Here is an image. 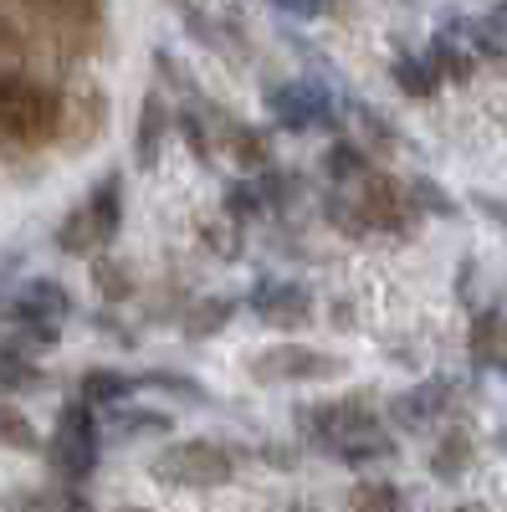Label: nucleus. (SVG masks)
Here are the masks:
<instances>
[{
	"label": "nucleus",
	"instance_id": "35",
	"mask_svg": "<svg viewBox=\"0 0 507 512\" xmlns=\"http://www.w3.org/2000/svg\"><path fill=\"white\" fill-rule=\"evenodd\" d=\"M180 134H185V144L195 149V159H210V134H205V123H200V113H180Z\"/></svg>",
	"mask_w": 507,
	"mask_h": 512
},
{
	"label": "nucleus",
	"instance_id": "5",
	"mask_svg": "<svg viewBox=\"0 0 507 512\" xmlns=\"http://www.w3.org/2000/svg\"><path fill=\"white\" fill-rule=\"evenodd\" d=\"M246 374L257 384H323V379H344L349 364L338 354H318L308 344H272L246 359Z\"/></svg>",
	"mask_w": 507,
	"mask_h": 512
},
{
	"label": "nucleus",
	"instance_id": "26",
	"mask_svg": "<svg viewBox=\"0 0 507 512\" xmlns=\"http://www.w3.org/2000/svg\"><path fill=\"white\" fill-rule=\"evenodd\" d=\"M400 507H405V492L395 482H379V477H364L349 492V512H400Z\"/></svg>",
	"mask_w": 507,
	"mask_h": 512
},
{
	"label": "nucleus",
	"instance_id": "23",
	"mask_svg": "<svg viewBox=\"0 0 507 512\" xmlns=\"http://www.w3.org/2000/svg\"><path fill=\"white\" fill-rule=\"evenodd\" d=\"M467 466H472V436H467V431H446V436L436 441V451H431V472H436L441 482H456Z\"/></svg>",
	"mask_w": 507,
	"mask_h": 512
},
{
	"label": "nucleus",
	"instance_id": "19",
	"mask_svg": "<svg viewBox=\"0 0 507 512\" xmlns=\"http://www.w3.org/2000/svg\"><path fill=\"white\" fill-rule=\"evenodd\" d=\"M226 149L241 169H272V134L257 123H226Z\"/></svg>",
	"mask_w": 507,
	"mask_h": 512
},
{
	"label": "nucleus",
	"instance_id": "24",
	"mask_svg": "<svg viewBox=\"0 0 507 512\" xmlns=\"http://www.w3.org/2000/svg\"><path fill=\"white\" fill-rule=\"evenodd\" d=\"M57 251H67V256H93V251H98V231H93L88 205H77V210H67V216H62V226H57Z\"/></svg>",
	"mask_w": 507,
	"mask_h": 512
},
{
	"label": "nucleus",
	"instance_id": "25",
	"mask_svg": "<svg viewBox=\"0 0 507 512\" xmlns=\"http://www.w3.org/2000/svg\"><path fill=\"white\" fill-rule=\"evenodd\" d=\"M0 446L6 451H41V431L31 425V415L11 400H0Z\"/></svg>",
	"mask_w": 507,
	"mask_h": 512
},
{
	"label": "nucleus",
	"instance_id": "15",
	"mask_svg": "<svg viewBox=\"0 0 507 512\" xmlns=\"http://www.w3.org/2000/svg\"><path fill=\"white\" fill-rule=\"evenodd\" d=\"M16 313H31V318H47V323H62L72 313V292L52 277H31L16 297Z\"/></svg>",
	"mask_w": 507,
	"mask_h": 512
},
{
	"label": "nucleus",
	"instance_id": "2",
	"mask_svg": "<svg viewBox=\"0 0 507 512\" xmlns=\"http://www.w3.org/2000/svg\"><path fill=\"white\" fill-rule=\"evenodd\" d=\"M6 6L31 26L36 47L62 62L93 57L108 31V0H6Z\"/></svg>",
	"mask_w": 507,
	"mask_h": 512
},
{
	"label": "nucleus",
	"instance_id": "1",
	"mask_svg": "<svg viewBox=\"0 0 507 512\" xmlns=\"http://www.w3.org/2000/svg\"><path fill=\"white\" fill-rule=\"evenodd\" d=\"M62 139V88L16 62H0V149L41 154Z\"/></svg>",
	"mask_w": 507,
	"mask_h": 512
},
{
	"label": "nucleus",
	"instance_id": "14",
	"mask_svg": "<svg viewBox=\"0 0 507 512\" xmlns=\"http://www.w3.org/2000/svg\"><path fill=\"white\" fill-rule=\"evenodd\" d=\"M164 134H169V103L159 93H144L139 103V128H134V159L149 169L164 149Z\"/></svg>",
	"mask_w": 507,
	"mask_h": 512
},
{
	"label": "nucleus",
	"instance_id": "36",
	"mask_svg": "<svg viewBox=\"0 0 507 512\" xmlns=\"http://www.w3.org/2000/svg\"><path fill=\"white\" fill-rule=\"evenodd\" d=\"M272 11H282L292 21H313V16L328 11V0H272Z\"/></svg>",
	"mask_w": 507,
	"mask_h": 512
},
{
	"label": "nucleus",
	"instance_id": "27",
	"mask_svg": "<svg viewBox=\"0 0 507 512\" xmlns=\"http://www.w3.org/2000/svg\"><path fill=\"white\" fill-rule=\"evenodd\" d=\"M41 47H36V36H31V26L0 0V57L6 62H26V57H36Z\"/></svg>",
	"mask_w": 507,
	"mask_h": 512
},
{
	"label": "nucleus",
	"instance_id": "3",
	"mask_svg": "<svg viewBox=\"0 0 507 512\" xmlns=\"http://www.w3.org/2000/svg\"><path fill=\"white\" fill-rule=\"evenodd\" d=\"M98 451H103V425L93 420V405L67 400L62 415H57V431H52V441H47L52 472H57L67 487H82V482L98 472Z\"/></svg>",
	"mask_w": 507,
	"mask_h": 512
},
{
	"label": "nucleus",
	"instance_id": "16",
	"mask_svg": "<svg viewBox=\"0 0 507 512\" xmlns=\"http://www.w3.org/2000/svg\"><path fill=\"white\" fill-rule=\"evenodd\" d=\"M139 390V384L129 379V374H118V369H88L77 379V400L82 405H93V410H113V405H123Z\"/></svg>",
	"mask_w": 507,
	"mask_h": 512
},
{
	"label": "nucleus",
	"instance_id": "11",
	"mask_svg": "<svg viewBox=\"0 0 507 512\" xmlns=\"http://www.w3.org/2000/svg\"><path fill=\"white\" fill-rule=\"evenodd\" d=\"M451 405V384L446 379H426V384H415V390H405V395H395V425L400 431H426V425L441 415Z\"/></svg>",
	"mask_w": 507,
	"mask_h": 512
},
{
	"label": "nucleus",
	"instance_id": "37",
	"mask_svg": "<svg viewBox=\"0 0 507 512\" xmlns=\"http://www.w3.org/2000/svg\"><path fill=\"white\" fill-rule=\"evenodd\" d=\"M477 205L487 210L492 221H502V226H507V205H502V200H487V195H477Z\"/></svg>",
	"mask_w": 507,
	"mask_h": 512
},
{
	"label": "nucleus",
	"instance_id": "22",
	"mask_svg": "<svg viewBox=\"0 0 507 512\" xmlns=\"http://www.w3.org/2000/svg\"><path fill=\"white\" fill-rule=\"evenodd\" d=\"M236 318V297H200L185 313V338H216Z\"/></svg>",
	"mask_w": 507,
	"mask_h": 512
},
{
	"label": "nucleus",
	"instance_id": "39",
	"mask_svg": "<svg viewBox=\"0 0 507 512\" xmlns=\"http://www.w3.org/2000/svg\"><path fill=\"white\" fill-rule=\"evenodd\" d=\"M461 512H482V507H461Z\"/></svg>",
	"mask_w": 507,
	"mask_h": 512
},
{
	"label": "nucleus",
	"instance_id": "10",
	"mask_svg": "<svg viewBox=\"0 0 507 512\" xmlns=\"http://www.w3.org/2000/svg\"><path fill=\"white\" fill-rule=\"evenodd\" d=\"M251 313H257L267 328H308L313 323V292L287 282V277H262L251 287Z\"/></svg>",
	"mask_w": 507,
	"mask_h": 512
},
{
	"label": "nucleus",
	"instance_id": "32",
	"mask_svg": "<svg viewBox=\"0 0 507 512\" xmlns=\"http://www.w3.org/2000/svg\"><path fill=\"white\" fill-rule=\"evenodd\" d=\"M426 62L441 72V82H446V77H451V82H467V77H472V57H467V52H456L451 41H436V47L426 52Z\"/></svg>",
	"mask_w": 507,
	"mask_h": 512
},
{
	"label": "nucleus",
	"instance_id": "7",
	"mask_svg": "<svg viewBox=\"0 0 507 512\" xmlns=\"http://www.w3.org/2000/svg\"><path fill=\"white\" fill-rule=\"evenodd\" d=\"M349 200L359 210L364 231H410L415 226V200H410V185H400L395 175H379V169H369V175H359L349 185Z\"/></svg>",
	"mask_w": 507,
	"mask_h": 512
},
{
	"label": "nucleus",
	"instance_id": "21",
	"mask_svg": "<svg viewBox=\"0 0 507 512\" xmlns=\"http://www.w3.org/2000/svg\"><path fill=\"white\" fill-rule=\"evenodd\" d=\"M390 77H395V88L405 93V98H436V88H441V72L426 62V57H395V67H390Z\"/></svg>",
	"mask_w": 507,
	"mask_h": 512
},
{
	"label": "nucleus",
	"instance_id": "31",
	"mask_svg": "<svg viewBox=\"0 0 507 512\" xmlns=\"http://www.w3.org/2000/svg\"><path fill=\"white\" fill-rule=\"evenodd\" d=\"M395 456V441L390 436H359V441H349L344 451H338V461H349V466H374V461H390Z\"/></svg>",
	"mask_w": 507,
	"mask_h": 512
},
{
	"label": "nucleus",
	"instance_id": "13",
	"mask_svg": "<svg viewBox=\"0 0 507 512\" xmlns=\"http://www.w3.org/2000/svg\"><path fill=\"white\" fill-rule=\"evenodd\" d=\"M467 349H472V364L507 369V313H497V308L477 313L467 328Z\"/></svg>",
	"mask_w": 507,
	"mask_h": 512
},
{
	"label": "nucleus",
	"instance_id": "18",
	"mask_svg": "<svg viewBox=\"0 0 507 512\" xmlns=\"http://www.w3.org/2000/svg\"><path fill=\"white\" fill-rule=\"evenodd\" d=\"M103 425H108L118 441H134V436H169V425H175V420H169L164 410H144V405H129V400H123V405L108 410Z\"/></svg>",
	"mask_w": 507,
	"mask_h": 512
},
{
	"label": "nucleus",
	"instance_id": "9",
	"mask_svg": "<svg viewBox=\"0 0 507 512\" xmlns=\"http://www.w3.org/2000/svg\"><path fill=\"white\" fill-rule=\"evenodd\" d=\"M267 108L282 128H292V134H313V128H338V113L328 103L323 88H313V82H277V88H267Z\"/></svg>",
	"mask_w": 507,
	"mask_h": 512
},
{
	"label": "nucleus",
	"instance_id": "38",
	"mask_svg": "<svg viewBox=\"0 0 507 512\" xmlns=\"http://www.w3.org/2000/svg\"><path fill=\"white\" fill-rule=\"evenodd\" d=\"M113 512H144V507H113Z\"/></svg>",
	"mask_w": 507,
	"mask_h": 512
},
{
	"label": "nucleus",
	"instance_id": "29",
	"mask_svg": "<svg viewBox=\"0 0 507 512\" xmlns=\"http://www.w3.org/2000/svg\"><path fill=\"white\" fill-rule=\"evenodd\" d=\"M93 287L108 297V303H129L134 297V277L123 262H93Z\"/></svg>",
	"mask_w": 507,
	"mask_h": 512
},
{
	"label": "nucleus",
	"instance_id": "20",
	"mask_svg": "<svg viewBox=\"0 0 507 512\" xmlns=\"http://www.w3.org/2000/svg\"><path fill=\"white\" fill-rule=\"evenodd\" d=\"M323 175L333 185H354L359 175H369V154L359 139H333V149L323 154Z\"/></svg>",
	"mask_w": 507,
	"mask_h": 512
},
{
	"label": "nucleus",
	"instance_id": "28",
	"mask_svg": "<svg viewBox=\"0 0 507 512\" xmlns=\"http://www.w3.org/2000/svg\"><path fill=\"white\" fill-rule=\"evenodd\" d=\"M262 190L257 185H246V180H231L226 185V195H221V210H226V221H236V226H246L251 216H262Z\"/></svg>",
	"mask_w": 507,
	"mask_h": 512
},
{
	"label": "nucleus",
	"instance_id": "33",
	"mask_svg": "<svg viewBox=\"0 0 507 512\" xmlns=\"http://www.w3.org/2000/svg\"><path fill=\"white\" fill-rule=\"evenodd\" d=\"M205 246L221 256V262H241V251H246V236L236 221H216V226H205Z\"/></svg>",
	"mask_w": 507,
	"mask_h": 512
},
{
	"label": "nucleus",
	"instance_id": "30",
	"mask_svg": "<svg viewBox=\"0 0 507 512\" xmlns=\"http://www.w3.org/2000/svg\"><path fill=\"white\" fill-rule=\"evenodd\" d=\"M134 384H139V390H169V395H180V400H205V384H200V379H185V374H169V369L139 374Z\"/></svg>",
	"mask_w": 507,
	"mask_h": 512
},
{
	"label": "nucleus",
	"instance_id": "40",
	"mask_svg": "<svg viewBox=\"0 0 507 512\" xmlns=\"http://www.w3.org/2000/svg\"><path fill=\"white\" fill-rule=\"evenodd\" d=\"M502 21H507V6H502Z\"/></svg>",
	"mask_w": 507,
	"mask_h": 512
},
{
	"label": "nucleus",
	"instance_id": "4",
	"mask_svg": "<svg viewBox=\"0 0 507 512\" xmlns=\"http://www.w3.org/2000/svg\"><path fill=\"white\" fill-rule=\"evenodd\" d=\"M149 472L164 487H226L241 472V456L221 441H175L149 461Z\"/></svg>",
	"mask_w": 507,
	"mask_h": 512
},
{
	"label": "nucleus",
	"instance_id": "8",
	"mask_svg": "<svg viewBox=\"0 0 507 512\" xmlns=\"http://www.w3.org/2000/svg\"><path fill=\"white\" fill-rule=\"evenodd\" d=\"M103 128H108V93L98 82H72V88H62V139H57V149L88 154Z\"/></svg>",
	"mask_w": 507,
	"mask_h": 512
},
{
	"label": "nucleus",
	"instance_id": "12",
	"mask_svg": "<svg viewBox=\"0 0 507 512\" xmlns=\"http://www.w3.org/2000/svg\"><path fill=\"white\" fill-rule=\"evenodd\" d=\"M88 216H93V231H98V246H108L118 231H123V175L118 169H108V175H98V185L88 190Z\"/></svg>",
	"mask_w": 507,
	"mask_h": 512
},
{
	"label": "nucleus",
	"instance_id": "34",
	"mask_svg": "<svg viewBox=\"0 0 507 512\" xmlns=\"http://www.w3.org/2000/svg\"><path fill=\"white\" fill-rule=\"evenodd\" d=\"M410 200H415V210H436V216H446V221L456 216V200H451L436 180H415V185H410Z\"/></svg>",
	"mask_w": 507,
	"mask_h": 512
},
{
	"label": "nucleus",
	"instance_id": "6",
	"mask_svg": "<svg viewBox=\"0 0 507 512\" xmlns=\"http://www.w3.org/2000/svg\"><path fill=\"white\" fill-rule=\"evenodd\" d=\"M298 431H303V441H318L323 451H344L349 441H359V436H374L379 431V415H374V405H364V400H333V405H298Z\"/></svg>",
	"mask_w": 507,
	"mask_h": 512
},
{
	"label": "nucleus",
	"instance_id": "17",
	"mask_svg": "<svg viewBox=\"0 0 507 512\" xmlns=\"http://www.w3.org/2000/svg\"><path fill=\"white\" fill-rule=\"evenodd\" d=\"M11 512H93V502L82 497V487H36V492H11Z\"/></svg>",
	"mask_w": 507,
	"mask_h": 512
}]
</instances>
